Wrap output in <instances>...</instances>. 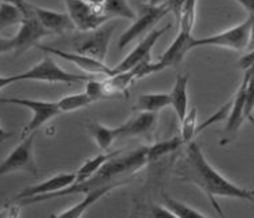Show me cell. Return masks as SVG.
Instances as JSON below:
<instances>
[{
  "label": "cell",
  "mask_w": 254,
  "mask_h": 218,
  "mask_svg": "<svg viewBox=\"0 0 254 218\" xmlns=\"http://www.w3.org/2000/svg\"><path fill=\"white\" fill-rule=\"evenodd\" d=\"M175 173L178 177L191 184L197 185L199 190L208 196L216 212L224 217L216 198H234L242 201L254 202V190H248L226 179L219 173L204 156L202 149L197 142L189 143L185 157L178 164Z\"/></svg>",
  "instance_id": "1"
},
{
  "label": "cell",
  "mask_w": 254,
  "mask_h": 218,
  "mask_svg": "<svg viewBox=\"0 0 254 218\" xmlns=\"http://www.w3.org/2000/svg\"><path fill=\"white\" fill-rule=\"evenodd\" d=\"M148 152H149V146H142L135 149L133 152L127 153L125 156L119 154L118 157L112 158L111 161H108L103 168L97 170L88 180L81 181V183H74L72 185L67 187L64 190L59 191V192H56V194L25 199V201L21 202V205L22 206H28V205H34V203H40V202L50 201V199H54V198L77 195V194H83L85 195V194H88L90 191L97 190V188H101V187H105V185H110L112 183H116V181H121L119 177L127 173L134 176L133 173H135L137 170L145 166V164L149 163Z\"/></svg>",
  "instance_id": "2"
},
{
  "label": "cell",
  "mask_w": 254,
  "mask_h": 218,
  "mask_svg": "<svg viewBox=\"0 0 254 218\" xmlns=\"http://www.w3.org/2000/svg\"><path fill=\"white\" fill-rule=\"evenodd\" d=\"M195 10H197V1L190 0L183 3L182 15L178 22L179 30L177 37L157 61L160 70H164L167 67H178L182 63L189 51H191V41L194 38L191 32L195 23V12H197Z\"/></svg>",
  "instance_id": "3"
},
{
  "label": "cell",
  "mask_w": 254,
  "mask_h": 218,
  "mask_svg": "<svg viewBox=\"0 0 254 218\" xmlns=\"http://www.w3.org/2000/svg\"><path fill=\"white\" fill-rule=\"evenodd\" d=\"M139 15L135 18L133 25L128 27L127 30L122 33L118 41L119 49H123L127 44L134 41L135 38L141 36L142 33L150 32L152 27L155 26L157 22H160L164 16L171 12L170 8V1H163V3H138Z\"/></svg>",
  "instance_id": "4"
},
{
  "label": "cell",
  "mask_w": 254,
  "mask_h": 218,
  "mask_svg": "<svg viewBox=\"0 0 254 218\" xmlns=\"http://www.w3.org/2000/svg\"><path fill=\"white\" fill-rule=\"evenodd\" d=\"M250 27H252V16H249L237 26H232L224 32L206 36V37H194L191 41V49L199 47H219V48L232 49V51H243L248 48L250 40Z\"/></svg>",
  "instance_id": "5"
},
{
  "label": "cell",
  "mask_w": 254,
  "mask_h": 218,
  "mask_svg": "<svg viewBox=\"0 0 254 218\" xmlns=\"http://www.w3.org/2000/svg\"><path fill=\"white\" fill-rule=\"evenodd\" d=\"M115 29V23H105L104 26H101L94 32L83 33L82 36H77L72 41V52L88 56L100 63H104L111 37Z\"/></svg>",
  "instance_id": "6"
},
{
  "label": "cell",
  "mask_w": 254,
  "mask_h": 218,
  "mask_svg": "<svg viewBox=\"0 0 254 218\" xmlns=\"http://www.w3.org/2000/svg\"><path fill=\"white\" fill-rule=\"evenodd\" d=\"M67 14L71 18L75 29L79 32L89 33L104 26L110 21L105 15L103 1H64Z\"/></svg>",
  "instance_id": "7"
},
{
  "label": "cell",
  "mask_w": 254,
  "mask_h": 218,
  "mask_svg": "<svg viewBox=\"0 0 254 218\" xmlns=\"http://www.w3.org/2000/svg\"><path fill=\"white\" fill-rule=\"evenodd\" d=\"M17 76V81H37L50 82V83H81L93 79L92 76L82 75V74H72L63 70L56 64L55 60L47 56L40 63L33 65L30 70L25 71Z\"/></svg>",
  "instance_id": "8"
},
{
  "label": "cell",
  "mask_w": 254,
  "mask_h": 218,
  "mask_svg": "<svg viewBox=\"0 0 254 218\" xmlns=\"http://www.w3.org/2000/svg\"><path fill=\"white\" fill-rule=\"evenodd\" d=\"M19 4L23 12V21L17 34L11 37L12 45H14V56H19L23 52H26L29 48L37 47L41 38L51 36V33L47 32L37 19V16L30 7V3L19 1Z\"/></svg>",
  "instance_id": "9"
},
{
  "label": "cell",
  "mask_w": 254,
  "mask_h": 218,
  "mask_svg": "<svg viewBox=\"0 0 254 218\" xmlns=\"http://www.w3.org/2000/svg\"><path fill=\"white\" fill-rule=\"evenodd\" d=\"M1 104H14V105H21L25 108L30 109L33 112L32 120L29 121L26 127L23 128L21 138L25 139L30 134L37 132L40 127H43L45 123L50 120L55 119L56 116L62 113L58 101H40V100H32V98H0Z\"/></svg>",
  "instance_id": "10"
},
{
  "label": "cell",
  "mask_w": 254,
  "mask_h": 218,
  "mask_svg": "<svg viewBox=\"0 0 254 218\" xmlns=\"http://www.w3.org/2000/svg\"><path fill=\"white\" fill-rule=\"evenodd\" d=\"M34 136L36 132L22 139V142L0 163V176L12 172H28L33 176L39 174V166L34 161L33 154Z\"/></svg>",
  "instance_id": "11"
},
{
  "label": "cell",
  "mask_w": 254,
  "mask_h": 218,
  "mask_svg": "<svg viewBox=\"0 0 254 218\" xmlns=\"http://www.w3.org/2000/svg\"><path fill=\"white\" fill-rule=\"evenodd\" d=\"M170 27H171V25H166L160 29H153L149 33H146V36L141 40V43L127 54L119 64L112 68V75L127 72V71L133 70L134 67L145 63V61H150V54H152V49L155 47V44L159 41V38L164 33L170 30Z\"/></svg>",
  "instance_id": "12"
},
{
  "label": "cell",
  "mask_w": 254,
  "mask_h": 218,
  "mask_svg": "<svg viewBox=\"0 0 254 218\" xmlns=\"http://www.w3.org/2000/svg\"><path fill=\"white\" fill-rule=\"evenodd\" d=\"M77 181V173H58L51 179H47L41 181L39 184L29 185L23 188L19 194L12 198L11 202H22L25 199L36 198V196H45L51 194H56L59 191L64 190Z\"/></svg>",
  "instance_id": "13"
},
{
  "label": "cell",
  "mask_w": 254,
  "mask_h": 218,
  "mask_svg": "<svg viewBox=\"0 0 254 218\" xmlns=\"http://www.w3.org/2000/svg\"><path fill=\"white\" fill-rule=\"evenodd\" d=\"M37 48L40 51H44L47 54H58L62 59L67 60L70 63H74V64L79 67L81 70L86 71L89 74H97V75H103L110 78L112 76V68H110L105 63H100V61H96V60L90 59L88 56H83V54H74V52H66V51H61V49L52 48V47H48V45H37Z\"/></svg>",
  "instance_id": "14"
},
{
  "label": "cell",
  "mask_w": 254,
  "mask_h": 218,
  "mask_svg": "<svg viewBox=\"0 0 254 218\" xmlns=\"http://www.w3.org/2000/svg\"><path fill=\"white\" fill-rule=\"evenodd\" d=\"M226 120V127L223 130V135L220 139L221 146L231 143L237 138L238 131L242 127L243 121L246 120L245 117V87L242 85L235 94V98L232 100L231 109Z\"/></svg>",
  "instance_id": "15"
},
{
  "label": "cell",
  "mask_w": 254,
  "mask_h": 218,
  "mask_svg": "<svg viewBox=\"0 0 254 218\" xmlns=\"http://www.w3.org/2000/svg\"><path fill=\"white\" fill-rule=\"evenodd\" d=\"M30 7H32V10L37 16L40 23L51 34H64V33L71 32V30L75 29L71 18L68 16L67 12H58L55 10H48V8L40 7L37 4H33V3H30Z\"/></svg>",
  "instance_id": "16"
},
{
  "label": "cell",
  "mask_w": 254,
  "mask_h": 218,
  "mask_svg": "<svg viewBox=\"0 0 254 218\" xmlns=\"http://www.w3.org/2000/svg\"><path fill=\"white\" fill-rule=\"evenodd\" d=\"M133 179V177H130V179H123L121 181H116V183H112L110 185H105V187H101V188H97V190H93L88 192V194H85L82 201H79L77 205H74L70 209H67L64 212L58 213V214H51L50 218H81L85 214V212L88 210L89 207L94 205L96 202H99L103 196H105L108 192H111L112 190H115L118 187H121V185L126 184L128 183L130 180Z\"/></svg>",
  "instance_id": "17"
},
{
  "label": "cell",
  "mask_w": 254,
  "mask_h": 218,
  "mask_svg": "<svg viewBox=\"0 0 254 218\" xmlns=\"http://www.w3.org/2000/svg\"><path fill=\"white\" fill-rule=\"evenodd\" d=\"M157 113H138L133 119L119 125V138L148 135L155 128Z\"/></svg>",
  "instance_id": "18"
},
{
  "label": "cell",
  "mask_w": 254,
  "mask_h": 218,
  "mask_svg": "<svg viewBox=\"0 0 254 218\" xmlns=\"http://www.w3.org/2000/svg\"><path fill=\"white\" fill-rule=\"evenodd\" d=\"M188 83L189 74L185 75H178L175 85L172 87L170 93V103L175 110L179 123H182L185 116L189 112V96H188Z\"/></svg>",
  "instance_id": "19"
},
{
  "label": "cell",
  "mask_w": 254,
  "mask_h": 218,
  "mask_svg": "<svg viewBox=\"0 0 254 218\" xmlns=\"http://www.w3.org/2000/svg\"><path fill=\"white\" fill-rule=\"evenodd\" d=\"M86 130L90 134V136L93 138L96 145L103 150L107 152L111 147V145L114 143L115 139L119 138V127H107V125L101 124L99 121H90L86 124Z\"/></svg>",
  "instance_id": "20"
},
{
  "label": "cell",
  "mask_w": 254,
  "mask_h": 218,
  "mask_svg": "<svg viewBox=\"0 0 254 218\" xmlns=\"http://www.w3.org/2000/svg\"><path fill=\"white\" fill-rule=\"evenodd\" d=\"M170 94L167 93H150L141 94L134 105V110L138 113H157L161 109L170 107Z\"/></svg>",
  "instance_id": "21"
},
{
  "label": "cell",
  "mask_w": 254,
  "mask_h": 218,
  "mask_svg": "<svg viewBox=\"0 0 254 218\" xmlns=\"http://www.w3.org/2000/svg\"><path fill=\"white\" fill-rule=\"evenodd\" d=\"M122 152H123V149H119V150H115V152L111 153H100L97 156H94V157L86 160V161L82 164V166L78 169L77 181H75V183H81V181H85V180H88L89 177H92L97 170H100V169L104 166L105 164L108 163V161H111L112 158L118 157Z\"/></svg>",
  "instance_id": "22"
},
{
  "label": "cell",
  "mask_w": 254,
  "mask_h": 218,
  "mask_svg": "<svg viewBox=\"0 0 254 218\" xmlns=\"http://www.w3.org/2000/svg\"><path fill=\"white\" fill-rule=\"evenodd\" d=\"M23 21V12L19 1L18 3H7L0 1V32L6 27L21 25Z\"/></svg>",
  "instance_id": "23"
},
{
  "label": "cell",
  "mask_w": 254,
  "mask_h": 218,
  "mask_svg": "<svg viewBox=\"0 0 254 218\" xmlns=\"http://www.w3.org/2000/svg\"><path fill=\"white\" fill-rule=\"evenodd\" d=\"M103 8H104L105 15L108 19H114V18H125V19H131L135 21L137 14L135 11L131 8V5L127 1L123 0H107L103 1Z\"/></svg>",
  "instance_id": "24"
},
{
  "label": "cell",
  "mask_w": 254,
  "mask_h": 218,
  "mask_svg": "<svg viewBox=\"0 0 254 218\" xmlns=\"http://www.w3.org/2000/svg\"><path fill=\"white\" fill-rule=\"evenodd\" d=\"M163 202H164V207L168 209L177 218H208L205 217L204 214L197 212L193 207L188 206V205H185L182 202L174 199L168 194L163 195Z\"/></svg>",
  "instance_id": "25"
},
{
  "label": "cell",
  "mask_w": 254,
  "mask_h": 218,
  "mask_svg": "<svg viewBox=\"0 0 254 218\" xmlns=\"http://www.w3.org/2000/svg\"><path fill=\"white\" fill-rule=\"evenodd\" d=\"M90 104H93V101H92V98L88 97V94L85 92L70 94V96H66V97L61 98L58 101V105H59L62 113L63 112H74V110H78L81 108H86Z\"/></svg>",
  "instance_id": "26"
},
{
  "label": "cell",
  "mask_w": 254,
  "mask_h": 218,
  "mask_svg": "<svg viewBox=\"0 0 254 218\" xmlns=\"http://www.w3.org/2000/svg\"><path fill=\"white\" fill-rule=\"evenodd\" d=\"M183 145V141L181 136H175L172 139H168V141H163V142H157L155 145L149 146V152H148V158L150 161H156L159 160L163 156H166L168 153H172L178 150L179 147Z\"/></svg>",
  "instance_id": "27"
},
{
  "label": "cell",
  "mask_w": 254,
  "mask_h": 218,
  "mask_svg": "<svg viewBox=\"0 0 254 218\" xmlns=\"http://www.w3.org/2000/svg\"><path fill=\"white\" fill-rule=\"evenodd\" d=\"M197 108L190 109L188 114L185 116V119L181 123L182 125V132H181V138H182L183 143H190L195 134H197Z\"/></svg>",
  "instance_id": "28"
},
{
  "label": "cell",
  "mask_w": 254,
  "mask_h": 218,
  "mask_svg": "<svg viewBox=\"0 0 254 218\" xmlns=\"http://www.w3.org/2000/svg\"><path fill=\"white\" fill-rule=\"evenodd\" d=\"M86 89H85V93L88 94L89 98H92V101L96 103L99 100H103L105 97H110V93H108V89H107V85H105V81H96V79H90V81L86 82Z\"/></svg>",
  "instance_id": "29"
},
{
  "label": "cell",
  "mask_w": 254,
  "mask_h": 218,
  "mask_svg": "<svg viewBox=\"0 0 254 218\" xmlns=\"http://www.w3.org/2000/svg\"><path fill=\"white\" fill-rule=\"evenodd\" d=\"M238 67L243 71L242 81H249L254 76V51H250L248 54L238 60Z\"/></svg>",
  "instance_id": "30"
},
{
  "label": "cell",
  "mask_w": 254,
  "mask_h": 218,
  "mask_svg": "<svg viewBox=\"0 0 254 218\" xmlns=\"http://www.w3.org/2000/svg\"><path fill=\"white\" fill-rule=\"evenodd\" d=\"M237 4L243 7V10L248 12L249 16H252V27H250V40H249L248 49L254 51V1H245V0H238Z\"/></svg>",
  "instance_id": "31"
},
{
  "label": "cell",
  "mask_w": 254,
  "mask_h": 218,
  "mask_svg": "<svg viewBox=\"0 0 254 218\" xmlns=\"http://www.w3.org/2000/svg\"><path fill=\"white\" fill-rule=\"evenodd\" d=\"M150 218H177L168 209L153 205L150 209Z\"/></svg>",
  "instance_id": "32"
},
{
  "label": "cell",
  "mask_w": 254,
  "mask_h": 218,
  "mask_svg": "<svg viewBox=\"0 0 254 218\" xmlns=\"http://www.w3.org/2000/svg\"><path fill=\"white\" fill-rule=\"evenodd\" d=\"M19 216V206L4 207V210L0 212V218H18Z\"/></svg>",
  "instance_id": "33"
},
{
  "label": "cell",
  "mask_w": 254,
  "mask_h": 218,
  "mask_svg": "<svg viewBox=\"0 0 254 218\" xmlns=\"http://www.w3.org/2000/svg\"><path fill=\"white\" fill-rule=\"evenodd\" d=\"M7 52H14L12 38H1L0 37V54H7Z\"/></svg>",
  "instance_id": "34"
},
{
  "label": "cell",
  "mask_w": 254,
  "mask_h": 218,
  "mask_svg": "<svg viewBox=\"0 0 254 218\" xmlns=\"http://www.w3.org/2000/svg\"><path fill=\"white\" fill-rule=\"evenodd\" d=\"M17 76L15 75H8V76H3L0 75V90L4 89V87L10 86L12 83H17Z\"/></svg>",
  "instance_id": "35"
},
{
  "label": "cell",
  "mask_w": 254,
  "mask_h": 218,
  "mask_svg": "<svg viewBox=\"0 0 254 218\" xmlns=\"http://www.w3.org/2000/svg\"><path fill=\"white\" fill-rule=\"evenodd\" d=\"M12 132L10 131H6L1 125H0V143H3L4 141H7L8 138H11Z\"/></svg>",
  "instance_id": "36"
},
{
  "label": "cell",
  "mask_w": 254,
  "mask_h": 218,
  "mask_svg": "<svg viewBox=\"0 0 254 218\" xmlns=\"http://www.w3.org/2000/svg\"><path fill=\"white\" fill-rule=\"evenodd\" d=\"M249 120H250V121H252V124L254 125V116H250V117H249Z\"/></svg>",
  "instance_id": "37"
}]
</instances>
